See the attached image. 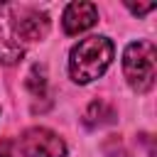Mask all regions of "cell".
<instances>
[{"instance_id": "30bf717a", "label": "cell", "mask_w": 157, "mask_h": 157, "mask_svg": "<svg viewBox=\"0 0 157 157\" xmlns=\"http://www.w3.org/2000/svg\"><path fill=\"white\" fill-rule=\"evenodd\" d=\"M0 157H12V152H10V145H7V140H0Z\"/></svg>"}, {"instance_id": "5b68a950", "label": "cell", "mask_w": 157, "mask_h": 157, "mask_svg": "<svg viewBox=\"0 0 157 157\" xmlns=\"http://www.w3.org/2000/svg\"><path fill=\"white\" fill-rule=\"evenodd\" d=\"M96 22H98V7L93 2H71V5H66L64 17H61V25H64L66 34L86 32Z\"/></svg>"}, {"instance_id": "3957f363", "label": "cell", "mask_w": 157, "mask_h": 157, "mask_svg": "<svg viewBox=\"0 0 157 157\" xmlns=\"http://www.w3.org/2000/svg\"><path fill=\"white\" fill-rule=\"evenodd\" d=\"M10 29H12L15 39L39 42L49 32V17H47V12L37 10V7L15 5V7H10Z\"/></svg>"}, {"instance_id": "6da1fadb", "label": "cell", "mask_w": 157, "mask_h": 157, "mask_svg": "<svg viewBox=\"0 0 157 157\" xmlns=\"http://www.w3.org/2000/svg\"><path fill=\"white\" fill-rule=\"evenodd\" d=\"M113 42L108 37H86L69 54V74L76 83H88L105 74L113 61Z\"/></svg>"}, {"instance_id": "277c9868", "label": "cell", "mask_w": 157, "mask_h": 157, "mask_svg": "<svg viewBox=\"0 0 157 157\" xmlns=\"http://www.w3.org/2000/svg\"><path fill=\"white\" fill-rule=\"evenodd\" d=\"M20 150L25 157H64L66 142L49 128H29L20 137Z\"/></svg>"}, {"instance_id": "7a4b0ae2", "label": "cell", "mask_w": 157, "mask_h": 157, "mask_svg": "<svg viewBox=\"0 0 157 157\" xmlns=\"http://www.w3.org/2000/svg\"><path fill=\"white\" fill-rule=\"evenodd\" d=\"M123 74L132 91L147 93L155 86V74H157L155 44L147 39H137V42L128 44L123 52Z\"/></svg>"}, {"instance_id": "ba28073f", "label": "cell", "mask_w": 157, "mask_h": 157, "mask_svg": "<svg viewBox=\"0 0 157 157\" xmlns=\"http://www.w3.org/2000/svg\"><path fill=\"white\" fill-rule=\"evenodd\" d=\"M25 86L29 88V93H32V96L44 98V93H47V71H44V66L34 64V66L29 69V74H27Z\"/></svg>"}, {"instance_id": "8992f818", "label": "cell", "mask_w": 157, "mask_h": 157, "mask_svg": "<svg viewBox=\"0 0 157 157\" xmlns=\"http://www.w3.org/2000/svg\"><path fill=\"white\" fill-rule=\"evenodd\" d=\"M22 54H25V49L20 47V42L15 39V34L5 25V20L0 17V64H7V66L17 64L22 59Z\"/></svg>"}, {"instance_id": "52a82bcc", "label": "cell", "mask_w": 157, "mask_h": 157, "mask_svg": "<svg viewBox=\"0 0 157 157\" xmlns=\"http://www.w3.org/2000/svg\"><path fill=\"white\" fill-rule=\"evenodd\" d=\"M113 118H115V110L105 101H93L83 113V123L88 128H101L105 123H113Z\"/></svg>"}, {"instance_id": "9c48e42d", "label": "cell", "mask_w": 157, "mask_h": 157, "mask_svg": "<svg viewBox=\"0 0 157 157\" xmlns=\"http://www.w3.org/2000/svg\"><path fill=\"white\" fill-rule=\"evenodd\" d=\"M128 7H130L132 15H145V12L155 10V2H147V5H128Z\"/></svg>"}]
</instances>
